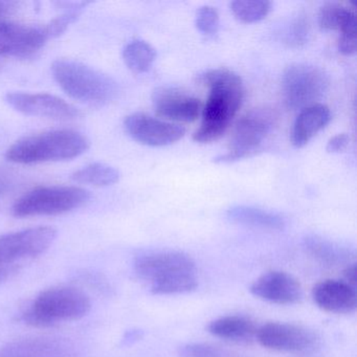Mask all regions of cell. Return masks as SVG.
<instances>
[{"instance_id": "obj_1", "label": "cell", "mask_w": 357, "mask_h": 357, "mask_svg": "<svg viewBox=\"0 0 357 357\" xmlns=\"http://www.w3.org/2000/svg\"><path fill=\"white\" fill-rule=\"evenodd\" d=\"M197 80L210 93L202 110V124L194 132L193 139L197 143H211L225 135L241 107L243 82L239 75L227 68L206 70Z\"/></svg>"}, {"instance_id": "obj_2", "label": "cell", "mask_w": 357, "mask_h": 357, "mask_svg": "<svg viewBox=\"0 0 357 357\" xmlns=\"http://www.w3.org/2000/svg\"><path fill=\"white\" fill-rule=\"evenodd\" d=\"M89 146L91 142L82 133L61 129L20 139L7 150L6 158L20 165L59 162L82 155Z\"/></svg>"}, {"instance_id": "obj_3", "label": "cell", "mask_w": 357, "mask_h": 357, "mask_svg": "<svg viewBox=\"0 0 357 357\" xmlns=\"http://www.w3.org/2000/svg\"><path fill=\"white\" fill-rule=\"evenodd\" d=\"M54 79L70 98L93 106H104L119 95V85L112 77L82 62L58 59L52 64Z\"/></svg>"}, {"instance_id": "obj_4", "label": "cell", "mask_w": 357, "mask_h": 357, "mask_svg": "<svg viewBox=\"0 0 357 357\" xmlns=\"http://www.w3.org/2000/svg\"><path fill=\"white\" fill-rule=\"evenodd\" d=\"M89 296L75 287H54L41 292L22 319L34 327H51L60 321L82 319L91 311Z\"/></svg>"}, {"instance_id": "obj_5", "label": "cell", "mask_w": 357, "mask_h": 357, "mask_svg": "<svg viewBox=\"0 0 357 357\" xmlns=\"http://www.w3.org/2000/svg\"><path fill=\"white\" fill-rule=\"evenodd\" d=\"M91 193L79 187H40L31 190L16 200L12 212L17 218L54 216L84 206Z\"/></svg>"}, {"instance_id": "obj_6", "label": "cell", "mask_w": 357, "mask_h": 357, "mask_svg": "<svg viewBox=\"0 0 357 357\" xmlns=\"http://www.w3.org/2000/svg\"><path fill=\"white\" fill-rule=\"evenodd\" d=\"M327 73L310 63H294L284 70L282 91L289 109L302 110L319 104L329 89Z\"/></svg>"}, {"instance_id": "obj_7", "label": "cell", "mask_w": 357, "mask_h": 357, "mask_svg": "<svg viewBox=\"0 0 357 357\" xmlns=\"http://www.w3.org/2000/svg\"><path fill=\"white\" fill-rule=\"evenodd\" d=\"M275 124V114L268 109H254L242 116L231 133L227 153L215 162H233L256 153Z\"/></svg>"}, {"instance_id": "obj_8", "label": "cell", "mask_w": 357, "mask_h": 357, "mask_svg": "<svg viewBox=\"0 0 357 357\" xmlns=\"http://www.w3.org/2000/svg\"><path fill=\"white\" fill-rule=\"evenodd\" d=\"M57 237V229L37 227L0 236V264L17 266L24 259L45 254Z\"/></svg>"}, {"instance_id": "obj_9", "label": "cell", "mask_w": 357, "mask_h": 357, "mask_svg": "<svg viewBox=\"0 0 357 357\" xmlns=\"http://www.w3.org/2000/svg\"><path fill=\"white\" fill-rule=\"evenodd\" d=\"M256 337L265 348L281 352L310 353L319 346L314 332L294 324H265L257 329Z\"/></svg>"}, {"instance_id": "obj_10", "label": "cell", "mask_w": 357, "mask_h": 357, "mask_svg": "<svg viewBox=\"0 0 357 357\" xmlns=\"http://www.w3.org/2000/svg\"><path fill=\"white\" fill-rule=\"evenodd\" d=\"M135 271L141 279L154 284L181 275H193L196 273V265L188 255L167 250L139 257L135 262Z\"/></svg>"}, {"instance_id": "obj_11", "label": "cell", "mask_w": 357, "mask_h": 357, "mask_svg": "<svg viewBox=\"0 0 357 357\" xmlns=\"http://www.w3.org/2000/svg\"><path fill=\"white\" fill-rule=\"evenodd\" d=\"M6 102L24 116L50 119V120H74L80 116L79 110L61 98L49 93H9Z\"/></svg>"}, {"instance_id": "obj_12", "label": "cell", "mask_w": 357, "mask_h": 357, "mask_svg": "<svg viewBox=\"0 0 357 357\" xmlns=\"http://www.w3.org/2000/svg\"><path fill=\"white\" fill-rule=\"evenodd\" d=\"M124 128L131 139L150 147L171 145L185 135L183 127L142 112L126 116Z\"/></svg>"}, {"instance_id": "obj_13", "label": "cell", "mask_w": 357, "mask_h": 357, "mask_svg": "<svg viewBox=\"0 0 357 357\" xmlns=\"http://www.w3.org/2000/svg\"><path fill=\"white\" fill-rule=\"evenodd\" d=\"M49 35L45 28L0 22V55L29 58L38 53Z\"/></svg>"}, {"instance_id": "obj_14", "label": "cell", "mask_w": 357, "mask_h": 357, "mask_svg": "<svg viewBox=\"0 0 357 357\" xmlns=\"http://www.w3.org/2000/svg\"><path fill=\"white\" fill-rule=\"evenodd\" d=\"M152 104L158 116L175 122H194L202 110L199 99L172 86L156 89L152 95Z\"/></svg>"}, {"instance_id": "obj_15", "label": "cell", "mask_w": 357, "mask_h": 357, "mask_svg": "<svg viewBox=\"0 0 357 357\" xmlns=\"http://www.w3.org/2000/svg\"><path fill=\"white\" fill-rule=\"evenodd\" d=\"M250 290L257 298L278 305L296 304L303 296L300 282L294 275L280 271L263 273Z\"/></svg>"}, {"instance_id": "obj_16", "label": "cell", "mask_w": 357, "mask_h": 357, "mask_svg": "<svg viewBox=\"0 0 357 357\" xmlns=\"http://www.w3.org/2000/svg\"><path fill=\"white\" fill-rule=\"evenodd\" d=\"M312 298L317 307L326 312L348 314L356 310V287L344 280L319 282L313 287Z\"/></svg>"}, {"instance_id": "obj_17", "label": "cell", "mask_w": 357, "mask_h": 357, "mask_svg": "<svg viewBox=\"0 0 357 357\" xmlns=\"http://www.w3.org/2000/svg\"><path fill=\"white\" fill-rule=\"evenodd\" d=\"M0 357H73V349L62 340L28 338L0 348Z\"/></svg>"}, {"instance_id": "obj_18", "label": "cell", "mask_w": 357, "mask_h": 357, "mask_svg": "<svg viewBox=\"0 0 357 357\" xmlns=\"http://www.w3.org/2000/svg\"><path fill=\"white\" fill-rule=\"evenodd\" d=\"M330 120L331 112L324 104H315L301 110L292 128V145L296 148L304 147L329 124Z\"/></svg>"}, {"instance_id": "obj_19", "label": "cell", "mask_w": 357, "mask_h": 357, "mask_svg": "<svg viewBox=\"0 0 357 357\" xmlns=\"http://www.w3.org/2000/svg\"><path fill=\"white\" fill-rule=\"evenodd\" d=\"M227 217L237 225L271 231H281L286 225L285 218L282 215L252 206H231L227 210Z\"/></svg>"}, {"instance_id": "obj_20", "label": "cell", "mask_w": 357, "mask_h": 357, "mask_svg": "<svg viewBox=\"0 0 357 357\" xmlns=\"http://www.w3.org/2000/svg\"><path fill=\"white\" fill-rule=\"evenodd\" d=\"M319 24L321 30L340 31V36H356V14L340 3H325L319 9Z\"/></svg>"}, {"instance_id": "obj_21", "label": "cell", "mask_w": 357, "mask_h": 357, "mask_svg": "<svg viewBox=\"0 0 357 357\" xmlns=\"http://www.w3.org/2000/svg\"><path fill=\"white\" fill-rule=\"evenodd\" d=\"M303 246L315 260L329 266H337L349 262L353 256L349 248L319 236H306L303 239Z\"/></svg>"}, {"instance_id": "obj_22", "label": "cell", "mask_w": 357, "mask_h": 357, "mask_svg": "<svg viewBox=\"0 0 357 357\" xmlns=\"http://www.w3.org/2000/svg\"><path fill=\"white\" fill-rule=\"evenodd\" d=\"M208 332L216 337L234 342L248 340L256 336L257 328L250 319L240 315H227L211 321Z\"/></svg>"}, {"instance_id": "obj_23", "label": "cell", "mask_w": 357, "mask_h": 357, "mask_svg": "<svg viewBox=\"0 0 357 357\" xmlns=\"http://www.w3.org/2000/svg\"><path fill=\"white\" fill-rule=\"evenodd\" d=\"M156 59V52L150 43L135 39L123 50V60L127 68L135 74L150 70Z\"/></svg>"}, {"instance_id": "obj_24", "label": "cell", "mask_w": 357, "mask_h": 357, "mask_svg": "<svg viewBox=\"0 0 357 357\" xmlns=\"http://www.w3.org/2000/svg\"><path fill=\"white\" fill-rule=\"evenodd\" d=\"M73 181L95 187H108L120 181V172L103 162H93L83 167L72 175Z\"/></svg>"}, {"instance_id": "obj_25", "label": "cell", "mask_w": 357, "mask_h": 357, "mask_svg": "<svg viewBox=\"0 0 357 357\" xmlns=\"http://www.w3.org/2000/svg\"><path fill=\"white\" fill-rule=\"evenodd\" d=\"M271 10V1L266 0H236L231 3V11L240 22L254 24L266 18Z\"/></svg>"}, {"instance_id": "obj_26", "label": "cell", "mask_w": 357, "mask_h": 357, "mask_svg": "<svg viewBox=\"0 0 357 357\" xmlns=\"http://www.w3.org/2000/svg\"><path fill=\"white\" fill-rule=\"evenodd\" d=\"M310 36V26L304 16L294 18L285 32L284 41L291 47H301L306 45Z\"/></svg>"}, {"instance_id": "obj_27", "label": "cell", "mask_w": 357, "mask_h": 357, "mask_svg": "<svg viewBox=\"0 0 357 357\" xmlns=\"http://www.w3.org/2000/svg\"><path fill=\"white\" fill-rule=\"evenodd\" d=\"M218 11L211 6H204L196 13L195 26L204 36H214L219 30Z\"/></svg>"}, {"instance_id": "obj_28", "label": "cell", "mask_w": 357, "mask_h": 357, "mask_svg": "<svg viewBox=\"0 0 357 357\" xmlns=\"http://www.w3.org/2000/svg\"><path fill=\"white\" fill-rule=\"evenodd\" d=\"M179 355L181 357H222L218 349L202 342L185 344L179 350Z\"/></svg>"}, {"instance_id": "obj_29", "label": "cell", "mask_w": 357, "mask_h": 357, "mask_svg": "<svg viewBox=\"0 0 357 357\" xmlns=\"http://www.w3.org/2000/svg\"><path fill=\"white\" fill-rule=\"evenodd\" d=\"M349 141H350V139H349L346 133L335 135V137H331L329 139L326 150L329 153H340V152L344 151L348 147Z\"/></svg>"}, {"instance_id": "obj_30", "label": "cell", "mask_w": 357, "mask_h": 357, "mask_svg": "<svg viewBox=\"0 0 357 357\" xmlns=\"http://www.w3.org/2000/svg\"><path fill=\"white\" fill-rule=\"evenodd\" d=\"M357 37L340 36L338 39V51L346 56H352L356 53Z\"/></svg>"}, {"instance_id": "obj_31", "label": "cell", "mask_w": 357, "mask_h": 357, "mask_svg": "<svg viewBox=\"0 0 357 357\" xmlns=\"http://www.w3.org/2000/svg\"><path fill=\"white\" fill-rule=\"evenodd\" d=\"M344 282L350 284L353 287H356L357 278H356V265L353 263L352 265H348L344 271Z\"/></svg>"}, {"instance_id": "obj_32", "label": "cell", "mask_w": 357, "mask_h": 357, "mask_svg": "<svg viewBox=\"0 0 357 357\" xmlns=\"http://www.w3.org/2000/svg\"><path fill=\"white\" fill-rule=\"evenodd\" d=\"M16 271H17V266L0 264V283L9 279L14 273H16Z\"/></svg>"}, {"instance_id": "obj_33", "label": "cell", "mask_w": 357, "mask_h": 357, "mask_svg": "<svg viewBox=\"0 0 357 357\" xmlns=\"http://www.w3.org/2000/svg\"><path fill=\"white\" fill-rule=\"evenodd\" d=\"M16 3L12 1H0V18L9 15L15 10Z\"/></svg>"}]
</instances>
